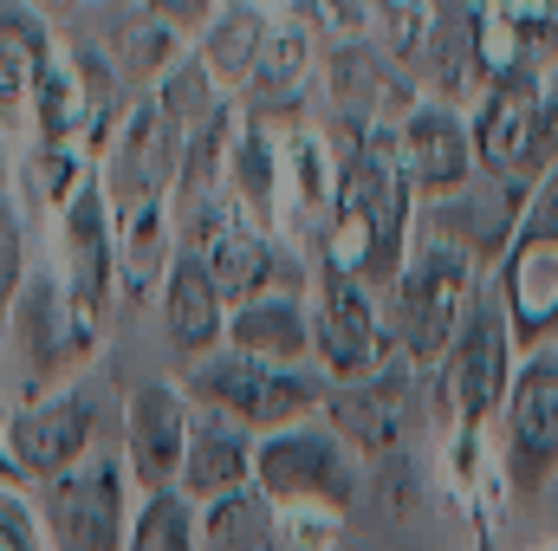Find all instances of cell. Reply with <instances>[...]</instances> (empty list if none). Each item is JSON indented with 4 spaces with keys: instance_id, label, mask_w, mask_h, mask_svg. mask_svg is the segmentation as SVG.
Returning a JSON list of instances; mask_svg holds the SVG:
<instances>
[{
    "instance_id": "obj_1",
    "label": "cell",
    "mask_w": 558,
    "mask_h": 551,
    "mask_svg": "<svg viewBox=\"0 0 558 551\" xmlns=\"http://www.w3.org/2000/svg\"><path fill=\"white\" fill-rule=\"evenodd\" d=\"M331 149H338V195H331V221L318 241V260H331L338 273L364 279L371 292H390V279L403 273L410 247H416V215L422 195L410 188L403 162H397V124H338L331 118Z\"/></svg>"
},
{
    "instance_id": "obj_2",
    "label": "cell",
    "mask_w": 558,
    "mask_h": 551,
    "mask_svg": "<svg viewBox=\"0 0 558 551\" xmlns=\"http://www.w3.org/2000/svg\"><path fill=\"white\" fill-rule=\"evenodd\" d=\"M481 267L454 247H435V241H416L403 273L390 279L384 292V325H390V351L403 370H441L454 331H461V311L481 285Z\"/></svg>"
},
{
    "instance_id": "obj_3",
    "label": "cell",
    "mask_w": 558,
    "mask_h": 551,
    "mask_svg": "<svg viewBox=\"0 0 558 551\" xmlns=\"http://www.w3.org/2000/svg\"><path fill=\"white\" fill-rule=\"evenodd\" d=\"M507 325H513V344L520 357L526 351H546L558 338V169L533 182L526 195V215L500 254V267L487 273Z\"/></svg>"
},
{
    "instance_id": "obj_4",
    "label": "cell",
    "mask_w": 558,
    "mask_h": 551,
    "mask_svg": "<svg viewBox=\"0 0 558 551\" xmlns=\"http://www.w3.org/2000/svg\"><path fill=\"white\" fill-rule=\"evenodd\" d=\"M357 487H364V467L331 434L325 415L260 434V448H254V493H267L279 513H338L344 519L357 506Z\"/></svg>"
},
{
    "instance_id": "obj_5",
    "label": "cell",
    "mask_w": 558,
    "mask_h": 551,
    "mask_svg": "<svg viewBox=\"0 0 558 551\" xmlns=\"http://www.w3.org/2000/svg\"><path fill=\"white\" fill-rule=\"evenodd\" d=\"M182 396L195 409L241 421L247 434H279V428H299L325 409V383L312 370H274V364H254L234 351L195 357L182 377Z\"/></svg>"
},
{
    "instance_id": "obj_6",
    "label": "cell",
    "mask_w": 558,
    "mask_h": 551,
    "mask_svg": "<svg viewBox=\"0 0 558 551\" xmlns=\"http://www.w3.org/2000/svg\"><path fill=\"white\" fill-rule=\"evenodd\" d=\"M312 364L325 383H371L397 364L390 325H384V292L338 273L318 254H312Z\"/></svg>"
},
{
    "instance_id": "obj_7",
    "label": "cell",
    "mask_w": 558,
    "mask_h": 551,
    "mask_svg": "<svg viewBox=\"0 0 558 551\" xmlns=\"http://www.w3.org/2000/svg\"><path fill=\"white\" fill-rule=\"evenodd\" d=\"M98 344H105V331H92V325L72 311L59 273L39 267V273L26 279L13 318H7V351H13V370H20V403L65 390V383L98 357Z\"/></svg>"
},
{
    "instance_id": "obj_8",
    "label": "cell",
    "mask_w": 558,
    "mask_h": 551,
    "mask_svg": "<svg viewBox=\"0 0 558 551\" xmlns=\"http://www.w3.org/2000/svg\"><path fill=\"white\" fill-rule=\"evenodd\" d=\"M137 480L124 467V454H92L85 467L46 480L33 493L46 551H124L131 546V519H137Z\"/></svg>"
},
{
    "instance_id": "obj_9",
    "label": "cell",
    "mask_w": 558,
    "mask_h": 551,
    "mask_svg": "<svg viewBox=\"0 0 558 551\" xmlns=\"http://www.w3.org/2000/svg\"><path fill=\"white\" fill-rule=\"evenodd\" d=\"M513 370H520L513 325H507L494 285L481 279L468 311H461V331L441 357V403L454 409V428H494L507 390H513Z\"/></svg>"
},
{
    "instance_id": "obj_10",
    "label": "cell",
    "mask_w": 558,
    "mask_h": 551,
    "mask_svg": "<svg viewBox=\"0 0 558 551\" xmlns=\"http://www.w3.org/2000/svg\"><path fill=\"white\" fill-rule=\"evenodd\" d=\"M500 480L520 500H539L558 487V338L546 351H526L513 370V390L500 403Z\"/></svg>"
},
{
    "instance_id": "obj_11",
    "label": "cell",
    "mask_w": 558,
    "mask_h": 551,
    "mask_svg": "<svg viewBox=\"0 0 558 551\" xmlns=\"http://www.w3.org/2000/svg\"><path fill=\"white\" fill-rule=\"evenodd\" d=\"M546 72H500L474 105V162L487 182L533 188L558 162L546 156Z\"/></svg>"
},
{
    "instance_id": "obj_12",
    "label": "cell",
    "mask_w": 558,
    "mask_h": 551,
    "mask_svg": "<svg viewBox=\"0 0 558 551\" xmlns=\"http://www.w3.org/2000/svg\"><path fill=\"white\" fill-rule=\"evenodd\" d=\"M182 149L189 131L149 98L137 91L111 149L98 156V182L111 195V208H137V201H175V182H182Z\"/></svg>"
},
{
    "instance_id": "obj_13",
    "label": "cell",
    "mask_w": 558,
    "mask_h": 551,
    "mask_svg": "<svg viewBox=\"0 0 558 551\" xmlns=\"http://www.w3.org/2000/svg\"><path fill=\"white\" fill-rule=\"evenodd\" d=\"M92 441H98V403H92L85 383H65L52 396H33V403H13L7 409V461L33 487L85 467L92 461Z\"/></svg>"
},
{
    "instance_id": "obj_14",
    "label": "cell",
    "mask_w": 558,
    "mask_h": 551,
    "mask_svg": "<svg viewBox=\"0 0 558 551\" xmlns=\"http://www.w3.org/2000/svg\"><path fill=\"white\" fill-rule=\"evenodd\" d=\"M52 228H59V267H52V273L65 285L72 311H78L92 331H105L111 292H118V215H111L105 182L92 175V182L78 188V201H72Z\"/></svg>"
},
{
    "instance_id": "obj_15",
    "label": "cell",
    "mask_w": 558,
    "mask_h": 551,
    "mask_svg": "<svg viewBox=\"0 0 558 551\" xmlns=\"http://www.w3.org/2000/svg\"><path fill=\"white\" fill-rule=\"evenodd\" d=\"M397 162L410 175L422 201H448L461 195L481 162H474V124L454 111V105H435V98H416L403 118H397Z\"/></svg>"
},
{
    "instance_id": "obj_16",
    "label": "cell",
    "mask_w": 558,
    "mask_h": 551,
    "mask_svg": "<svg viewBox=\"0 0 558 551\" xmlns=\"http://www.w3.org/2000/svg\"><path fill=\"white\" fill-rule=\"evenodd\" d=\"M189 428L195 403L182 396V383H137L124 396V467L137 493H175L189 461Z\"/></svg>"
},
{
    "instance_id": "obj_17",
    "label": "cell",
    "mask_w": 558,
    "mask_h": 551,
    "mask_svg": "<svg viewBox=\"0 0 558 551\" xmlns=\"http://www.w3.org/2000/svg\"><path fill=\"white\" fill-rule=\"evenodd\" d=\"M325 85H331V105H338V124H397L422 91H410L403 65L377 46V39H357V46H338L325 52Z\"/></svg>"
},
{
    "instance_id": "obj_18",
    "label": "cell",
    "mask_w": 558,
    "mask_h": 551,
    "mask_svg": "<svg viewBox=\"0 0 558 551\" xmlns=\"http://www.w3.org/2000/svg\"><path fill=\"white\" fill-rule=\"evenodd\" d=\"M410 377L416 370H403V364H390L384 377H371V383H325V421H331V434L364 461H377V454H390L397 441H403V428H410Z\"/></svg>"
},
{
    "instance_id": "obj_19",
    "label": "cell",
    "mask_w": 558,
    "mask_h": 551,
    "mask_svg": "<svg viewBox=\"0 0 558 551\" xmlns=\"http://www.w3.org/2000/svg\"><path fill=\"white\" fill-rule=\"evenodd\" d=\"M221 351L274 364V370H305L312 364V292H260V298L228 305Z\"/></svg>"
},
{
    "instance_id": "obj_20",
    "label": "cell",
    "mask_w": 558,
    "mask_h": 551,
    "mask_svg": "<svg viewBox=\"0 0 558 551\" xmlns=\"http://www.w3.org/2000/svg\"><path fill=\"white\" fill-rule=\"evenodd\" d=\"M318 52H325V46H318L305 26L274 20V39H267L254 78H247V91H241V111H247L254 124H267V131L292 124V118L305 111L312 85H318Z\"/></svg>"
},
{
    "instance_id": "obj_21",
    "label": "cell",
    "mask_w": 558,
    "mask_h": 551,
    "mask_svg": "<svg viewBox=\"0 0 558 551\" xmlns=\"http://www.w3.org/2000/svg\"><path fill=\"white\" fill-rule=\"evenodd\" d=\"M254 448H260V434H247L241 421L195 409L189 461H182V480H175V487H182L195 506H215V500H228V493H247V487H254Z\"/></svg>"
},
{
    "instance_id": "obj_22",
    "label": "cell",
    "mask_w": 558,
    "mask_h": 551,
    "mask_svg": "<svg viewBox=\"0 0 558 551\" xmlns=\"http://www.w3.org/2000/svg\"><path fill=\"white\" fill-rule=\"evenodd\" d=\"M162 338H169L189 364L228 344V298H221V285L208 279V267L189 260V254H175V267L162 279Z\"/></svg>"
},
{
    "instance_id": "obj_23",
    "label": "cell",
    "mask_w": 558,
    "mask_h": 551,
    "mask_svg": "<svg viewBox=\"0 0 558 551\" xmlns=\"http://www.w3.org/2000/svg\"><path fill=\"white\" fill-rule=\"evenodd\" d=\"M267 39H274V20L254 0H221L215 20L195 33V65L215 78L221 98H241L254 65H260V52H267Z\"/></svg>"
},
{
    "instance_id": "obj_24",
    "label": "cell",
    "mask_w": 558,
    "mask_h": 551,
    "mask_svg": "<svg viewBox=\"0 0 558 551\" xmlns=\"http://www.w3.org/2000/svg\"><path fill=\"white\" fill-rule=\"evenodd\" d=\"M111 215H118V292L124 298L162 292V279L182 254L169 201H137V208H111Z\"/></svg>"
},
{
    "instance_id": "obj_25",
    "label": "cell",
    "mask_w": 558,
    "mask_h": 551,
    "mask_svg": "<svg viewBox=\"0 0 558 551\" xmlns=\"http://www.w3.org/2000/svg\"><path fill=\"white\" fill-rule=\"evenodd\" d=\"M52 26L26 0H0V118L33 111V85L52 65Z\"/></svg>"
},
{
    "instance_id": "obj_26",
    "label": "cell",
    "mask_w": 558,
    "mask_h": 551,
    "mask_svg": "<svg viewBox=\"0 0 558 551\" xmlns=\"http://www.w3.org/2000/svg\"><path fill=\"white\" fill-rule=\"evenodd\" d=\"M228 195L267 228L279 234V208H286V162H279V131L267 124H241V137H234V156H228Z\"/></svg>"
},
{
    "instance_id": "obj_27",
    "label": "cell",
    "mask_w": 558,
    "mask_h": 551,
    "mask_svg": "<svg viewBox=\"0 0 558 551\" xmlns=\"http://www.w3.org/2000/svg\"><path fill=\"white\" fill-rule=\"evenodd\" d=\"M247 111L241 98H221L195 131H189V149H182V182H175V201H202V195H221L228 188V156H234V137H241Z\"/></svg>"
},
{
    "instance_id": "obj_28",
    "label": "cell",
    "mask_w": 558,
    "mask_h": 551,
    "mask_svg": "<svg viewBox=\"0 0 558 551\" xmlns=\"http://www.w3.org/2000/svg\"><path fill=\"white\" fill-rule=\"evenodd\" d=\"M202 551H286V526L267 493H228L202 506Z\"/></svg>"
},
{
    "instance_id": "obj_29",
    "label": "cell",
    "mask_w": 558,
    "mask_h": 551,
    "mask_svg": "<svg viewBox=\"0 0 558 551\" xmlns=\"http://www.w3.org/2000/svg\"><path fill=\"white\" fill-rule=\"evenodd\" d=\"M105 52L118 59V72H124V78H137V85L156 91V85H162V78L195 52V39H182V33H175V26H162L156 13H124V20H118V39H111Z\"/></svg>"
},
{
    "instance_id": "obj_30",
    "label": "cell",
    "mask_w": 558,
    "mask_h": 551,
    "mask_svg": "<svg viewBox=\"0 0 558 551\" xmlns=\"http://www.w3.org/2000/svg\"><path fill=\"white\" fill-rule=\"evenodd\" d=\"M98 175V162L85 156V149H52V143H33L26 156H20V195L33 201V208H46L52 221L78 201V188Z\"/></svg>"
},
{
    "instance_id": "obj_31",
    "label": "cell",
    "mask_w": 558,
    "mask_h": 551,
    "mask_svg": "<svg viewBox=\"0 0 558 551\" xmlns=\"http://www.w3.org/2000/svg\"><path fill=\"white\" fill-rule=\"evenodd\" d=\"M124 551H202V506L182 487L175 493H143Z\"/></svg>"
},
{
    "instance_id": "obj_32",
    "label": "cell",
    "mask_w": 558,
    "mask_h": 551,
    "mask_svg": "<svg viewBox=\"0 0 558 551\" xmlns=\"http://www.w3.org/2000/svg\"><path fill=\"white\" fill-rule=\"evenodd\" d=\"M286 20H292V26H305L325 52L371 39V0H292V13H286Z\"/></svg>"
},
{
    "instance_id": "obj_33",
    "label": "cell",
    "mask_w": 558,
    "mask_h": 551,
    "mask_svg": "<svg viewBox=\"0 0 558 551\" xmlns=\"http://www.w3.org/2000/svg\"><path fill=\"white\" fill-rule=\"evenodd\" d=\"M26 279H33V267H26V221H20V201L0 188V325L13 318Z\"/></svg>"
},
{
    "instance_id": "obj_34",
    "label": "cell",
    "mask_w": 558,
    "mask_h": 551,
    "mask_svg": "<svg viewBox=\"0 0 558 551\" xmlns=\"http://www.w3.org/2000/svg\"><path fill=\"white\" fill-rule=\"evenodd\" d=\"M0 551H46L33 500H20L13 487H0Z\"/></svg>"
},
{
    "instance_id": "obj_35",
    "label": "cell",
    "mask_w": 558,
    "mask_h": 551,
    "mask_svg": "<svg viewBox=\"0 0 558 551\" xmlns=\"http://www.w3.org/2000/svg\"><path fill=\"white\" fill-rule=\"evenodd\" d=\"M143 13H156V20H162V26H175V33H182V26H195V33H202V26L215 20V0H143Z\"/></svg>"
},
{
    "instance_id": "obj_36",
    "label": "cell",
    "mask_w": 558,
    "mask_h": 551,
    "mask_svg": "<svg viewBox=\"0 0 558 551\" xmlns=\"http://www.w3.org/2000/svg\"><path fill=\"white\" fill-rule=\"evenodd\" d=\"M539 91H546V156L558 162V65H546Z\"/></svg>"
},
{
    "instance_id": "obj_37",
    "label": "cell",
    "mask_w": 558,
    "mask_h": 551,
    "mask_svg": "<svg viewBox=\"0 0 558 551\" xmlns=\"http://www.w3.org/2000/svg\"><path fill=\"white\" fill-rule=\"evenodd\" d=\"M20 474H13V461H7V403H0V487H13Z\"/></svg>"
},
{
    "instance_id": "obj_38",
    "label": "cell",
    "mask_w": 558,
    "mask_h": 551,
    "mask_svg": "<svg viewBox=\"0 0 558 551\" xmlns=\"http://www.w3.org/2000/svg\"><path fill=\"white\" fill-rule=\"evenodd\" d=\"M26 7H33V13H46V20H52V13H72V7H78V0H26Z\"/></svg>"
},
{
    "instance_id": "obj_39",
    "label": "cell",
    "mask_w": 558,
    "mask_h": 551,
    "mask_svg": "<svg viewBox=\"0 0 558 551\" xmlns=\"http://www.w3.org/2000/svg\"><path fill=\"white\" fill-rule=\"evenodd\" d=\"M474 551H500V546H494V532H481V539H474Z\"/></svg>"
},
{
    "instance_id": "obj_40",
    "label": "cell",
    "mask_w": 558,
    "mask_h": 551,
    "mask_svg": "<svg viewBox=\"0 0 558 551\" xmlns=\"http://www.w3.org/2000/svg\"><path fill=\"white\" fill-rule=\"evenodd\" d=\"M546 551H558V539H553V546H546Z\"/></svg>"
}]
</instances>
